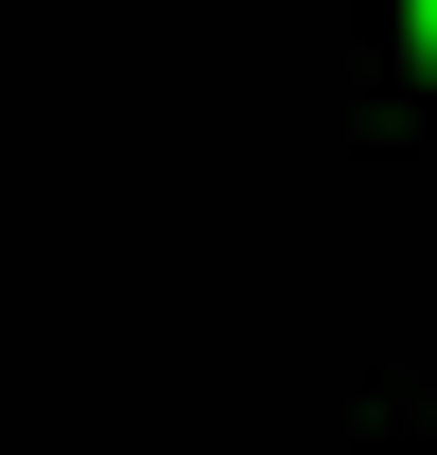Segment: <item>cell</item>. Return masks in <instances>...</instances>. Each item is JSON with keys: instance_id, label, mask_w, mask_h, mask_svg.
Returning <instances> with one entry per match:
<instances>
[{"instance_id": "cell-1", "label": "cell", "mask_w": 437, "mask_h": 455, "mask_svg": "<svg viewBox=\"0 0 437 455\" xmlns=\"http://www.w3.org/2000/svg\"><path fill=\"white\" fill-rule=\"evenodd\" d=\"M420 53H437V0H420Z\"/></svg>"}]
</instances>
